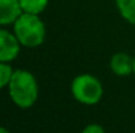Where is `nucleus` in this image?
<instances>
[{
    "label": "nucleus",
    "instance_id": "obj_3",
    "mask_svg": "<svg viewBox=\"0 0 135 133\" xmlns=\"http://www.w3.org/2000/svg\"><path fill=\"white\" fill-rule=\"evenodd\" d=\"M71 93L76 100L84 104H96L101 100L104 89L101 82L92 75H80L74 78Z\"/></svg>",
    "mask_w": 135,
    "mask_h": 133
},
{
    "label": "nucleus",
    "instance_id": "obj_2",
    "mask_svg": "<svg viewBox=\"0 0 135 133\" xmlns=\"http://www.w3.org/2000/svg\"><path fill=\"white\" fill-rule=\"evenodd\" d=\"M13 33L22 46L37 47L45 41V24L38 14L21 13V16L13 24Z\"/></svg>",
    "mask_w": 135,
    "mask_h": 133
},
{
    "label": "nucleus",
    "instance_id": "obj_1",
    "mask_svg": "<svg viewBox=\"0 0 135 133\" xmlns=\"http://www.w3.org/2000/svg\"><path fill=\"white\" fill-rule=\"evenodd\" d=\"M8 88H9L11 99L16 106L21 108L32 107L38 98L37 80L29 71L24 69L15 71Z\"/></svg>",
    "mask_w": 135,
    "mask_h": 133
},
{
    "label": "nucleus",
    "instance_id": "obj_10",
    "mask_svg": "<svg viewBox=\"0 0 135 133\" xmlns=\"http://www.w3.org/2000/svg\"><path fill=\"white\" fill-rule=\"evenodd\" d=\"M81 133H105V131H104V128H102L101 125H98V124H89V125H87V127L83 129Z\"/></svg>",
    "mask_w": 135,
    "mask_h": 133
},
{
    "label": "nucleus",
    "instance_id": "obj_11",
    "mask_svg": "<svg viewBox=\"0 0 135 133\" xmlns=\"http://www.w3.org/2000/svg\"><path fill=\"white\" fill-rule=\"evenodd\" d=\"M0 133H11L8 129H5V128H3V127H0Z\"/></svg>",
    "mask_w": 135,
    "mask_h": 133
},
{
    "label": "nucleus",
    "instance_id": "obj_4",
    "mask_svg": "<svg viewBox=\"0 0 135 133\" xmlns=\"http://www.w3.org/2000/svg\"><path fill=\"white\" fill-rule=\"evenodd\" d=\"M20 44L15 33L0 29V61L9 63L15 60L20 52Z\"/></svg>",
    "mask_w": 135,
    "mask_h": 133
},
{
    "label": "nucleus",
    "instance_id": "obj_5",
    "mask_svg": "<svg viewBox=\"0 0 135 133\" xmlns=\"http://www.w3.org/2000/svg\"><path fill=\"white\" fill-rule=\"evenodd\" d=\"M21 13L22 9L18 0H0V25L15 24Z\"/></svg>",
    "mask_w": 135,
    "mask_h": 133
},
{
    "label": "nucleus",
    "instance_id": "obj_9",
    "mask_svg": "<svg viewBox=\"0 0 135 133\" xmlns=\"http://www.w3.org/2000/svg\"><path fill=\"white\" fill-rule=\"evenodd\" d=\"M13 69L8 63H1L0 61V89L4 86H8L11 82V78L13 76Z\"/></svg>",
    "mask_w": 135,
    "mask_h": 133
},
{
    "label": "nucleus",
    "instance_id": "obj_12",
    "mask_svg": "<svg viewBox=\"0 0 135 133\" xmlns=\"http://www.w3.org/2000/svg\"><path fill=\"white\" fill-rule=\"evenodd\" d=\"M134 75H135V57H134Z\"/></svg>",
    "mask_w": 135,
    "mask_h": 133
},
{
    "label": "nucleus",
    "instance_id": "obj_6",
    "mask_svg": "<svg viewBox=\"0 0 135 133\" xmlns=\"http://www.w3.org/2000/svg\"><path fill=\"white\" fill-rule=\"evenodd\" d=\"M110 68L117 76H129L130 73H134V59L125 52H118L113 55Z\"/></svg>",
    "mask_w": 135,
    "mask_h": 133
},
{
    "label": "nucleus",
    "instance_id": "obj_8",
    "mask_svg": "<svg viewBox=\"0 0 135 133\" xmlns=\"http://www.w3.org/2000/svg\"><path fill=\"white\" fill-rule=\"evenodd\" d=\"M117 7L121 16L135 25V0H117Z\"/></svg>",
    "mask_w": 135,
    "mask_h": 133
},
{
    "label": "nucleus",
    "instance_id": "obj_7",
    "mask_svg": "<svg viewBox=\"0 0 135 133\" xmlns=\"http://www.w3.org/2000/svg\"><path fill=\"white\" fill-rule=\"evenodd\" d=\"M22 13L30 14H40L42 13L47 7L49 0H18Z\"/></svg>",
    "mask_w": 135,
    "mask_h": 133
}]
</instances>
